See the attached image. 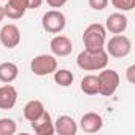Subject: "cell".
<instances>
[{
  "mask_svg": "<svg viewBox=\"0 0 135 135\" xmlns=\"http://www.w3.org/2000/svg\"><path fill=\"white\" fill-rule=\"evenodd\" d=\"M76 65L84 72H100L108 65V54L105 49L100 51L83 49L76 57Z\"/></svg>",
  "mask_w": 135,
  "mask_h": 135,
  "instance_id": "cell-1",
  "label": "cell"
},
{
  "mask_svg": "<svg viewBox=\"0 0 135 135\" xmlns=\"http://www.w3.org/2000/svg\"><path fill=\"white\" fill-rule=\"evenodd\" d=\"M105 41H107V30L102 24L94 22L84 29V33H83L84 49H88V51L105 49Z\"/></svg>",
  "mask_w": 135,
  "mask_h": 135,
  "instance_id": "cell-2",
  "label": "cell"
},
{
  "mask_svg": "<svg viewBox=\"0 0 135 135\" xmlns=\"http://www.w3.org/2000/svg\"><path fill=\"white\" fill-rule=\"evenodd\" d=\"M105 51L108 56H111L114 59H122L130 54L132 43H130L129 37H126L122 33H114L108 41H105Z\"/></svg>",
  "mask_w": 135,
  "mask_h": 135,
  "instance_id": "cell-3",
  "label": "cell"
},
{
  "mask_svg": "<svg viewBox=\"0 0 135 135\" xmlns=\"http://www.w3.org/2000/svg\"><path fill=\"white\" fill-rule=\"evenodd\" d=\"M97 80H99V94L103 95V97H111L118 88H119V75L116 70H111V69H102L100 73L97 75Z\"/></svg>",
  "mask_w": 135,
  "mask_h": 135,
  "instance_id": "cell-4",
  "label": "cell"
},
{
  "mask_svg": "<svg viewBox=\"0 0 135 135\" xmlns=\"http://www.w3.org/2000/svg\"><path fill=\"white\" fill-rule=\"evenodd\" d=\"M30 70L37 76L52 75L57 70V59L52 54H38L30 62Z\"/></svg>",
  "mask_w": 135,
  "mask_h": 135,
  "instance_id": "cell-5",
  "label": "cell"
},
{
  "mask_svg": "<svg viewBox=\"0 0 135 135\" xmlns=\"http://www.w3.org/2000/svg\"><path fill=\"white\" fill-rule=\"evenodd\" d=\"M41 26L48 33H60L67 26V18L59 10H49L41 18Z\"/></svg>",
  "mask_w": 135,
  "mask_h": 135,
  "instance_id": "cell-6",
  "label": "cell"
},
{
  "mask_svg": "<svg viewBox=\"0 0 135 135\" xmlns=\"http://www.w3.org/2000/svg\"><path fill=\"white\" fill-rule=\"evenodd\" d=\"M21 41V30L16 24H5L0 30V43L5 48L13 49Z\"/></svg>",
  "mask_w": 135,
  "mask_h": 135,
  "instance_id": "cell-7",
  "label": "cell"
},
{
  "mask_svg": "<svg viewBox=\"0 0 135 135\" xmlns=\"http://www.w3.org/2000/svg\"><path fill=\"white\" fill-rule=\"evenodd\" d=\"M49 48H51L52 56H56V57H65V56L72 54L73 43H72V40L69 37H65V35H56L51 40Z\"/></svg>",
  "mask_w": 135,
  "mask_h": 135,
  "instance_id": "cell-8",
  "label": "cell"
},
{
  "mask_svg": "<svg viewBox=\"0 0 135 135\" xmlns=\"http://www.w3.org/2000/svg\"><path fill=\"white\" fill-rule=\"evenodd\" d=\"M80 127L83 132L86 133H95L99 130H102L103 127V119L99 113H94V111H89V113H84L80 119Z\"/></svg>",
  "mask_w": 135,
  "mask_h": 135,
  "instance_id": "cell-9",
  "label": "cell"
},
{
  "mask_svg": "<svg viewBox=\"0 0 135 135\" xmlns=\"http://www.w3.org/2000/svg\"><path fill=\"white\" fill-rule=\"evenodd\" d=\"M127 24H129L127 16L122 15L121 11H118V13H113V15H110V16L107 18L103 27H105V30H108L110 33H122V32L127 29Z\"/></svg>",
  "mask_w": 135,
  "mask_h": 135,
  "instance_id": "cell-10",
  "label": "cell"
},
{
  "mask_svg": "<svg viewBox=\"0 0 135 135\" xmlns=\"http://www.w3.org/2000/svg\"><path fill=\"white\" fill-rule=\"evenodd\" d=\"M18 100V91L10 83H5L0 86V110H11L16 105Z\"/></svg>",
  "mask_w": 135,
  "mask_h": 135,
  "instance_id": "cell-11",
  "label": "cell"
},
{
  "mask_svg": "<svg viewBox=\"0 0 135 135\" xmlns=\"http://www.w3.org/2000/svg\"><path fill=\"white\" fill-rule=\"evenodd\" d=\"M54 132H57L59 135H75L78 132V124L72 116L62 114L54 122Z\"/></svg>",
  "mask_w": 135,
  "mask_h": 135,
  "instance_id": "cell-12",
  "label": "cell"
},
{
  "mask_svg": "<svg viewBox=\"0 0 135 135\" xmlns=\"http://www.w3.org/2000/svg\"><path fill=\"white\" fill-rule=\"evenodd\" d=\"M30 124H32V129L37 135H52L54 133V122L51 119V114L46 110L43 111V114L40 118L32 121Z\"/></svg>",
  "mask_w": 135,
  "mask_h": 135,
  "instance_id": "cell-13",
  "label": "cell"
},
{
  "mask_svg": "<svg viewBox=\"0 0 135 135\" xmlns=\"http://www.w3.org/2000/svg\"><path fill=\"white\" fill-rule=\"evenodd\" d=\"M27 10H29L27 0H8V3L3 7L5 16L8 19H21Z\"/></svg>",
  "mask_w": 135,
  "mask_h": 135,
  "instance_id": "cell-14",
  "label": "cell"
},
{
  "mask_svg": "<svg viewBox=\"0 0 135 135\" xmlns=\"http://www.w3.org/2000/svg\"><path fill=\"white\" fill-rule=\"evenodd\" d=\"M19 75V69L15 62H2L0 64V81L13 83Z\"/></svg>",
  "mask_w": 135,
  "mask_h": 135,
  "instance_id": "cell-15",
  "label": "cell"
},
{
  "mask_svg": "<svg viewBox=\"0 0 135 135\" xmlns=\"http://www.w3.org/2000/svg\"><path fill=\"white\" fill-rule=\"evenodd\" d=\"M43 111H45L43 102L33 99V100H29V102L26 103V107H24V118H26L29 122H32V121H35L37 118H40V116L43 114Z\"/></svg>",
  "mask_w": 135,
  "mask_h": 135,
  "instance_id": "cell-16",
  "label": "cell"
},
{
  "mask_svg": "<svg viewBox=\"0 0 135 135\" xmlns=\"http://www.w3.org/2000/svg\"><path fill=\"white\" fill-rule=\"evenodd\" d=\"M81 91L86 95H97L99 94V80H97V75H86L81 80Z\"/></svg>",
  "mask_w": 135,
  "mask_h": 135,
  "instance_id": "cell-17",
  "label": "cell"
},
{
  "mask_svg": "<svg viewBox=\"0 0 135 135\" xmlns=\"http://www.w3.org/2000/svg\"><path fill=\"white\" fill-rule=\"evenodd\" d=\"M54 81L56 84L62 86V88H69L72 83H73V73L70 70H67V69H59L56 70L54 73Z\"/></svg>",
  "mask_w": 135,
  "mask_h": 135,
  "instance_id": "cell-18",
  "label": "cell"
},
{
  "mask_svg": "<svg viewBox=\"0 0 135 135\" xmlns=\"http://www.w3.org/2000/svg\"><path fill=\"white\" fill-rule=\"evenodd\" d=\"M16 133V122L11 118H0V135Z\"/></svg>",
  "mask_w": 135,
  "mask_h": 135,
  "instance_id": "cell-19",
  "label": "cell"
},
{
  "mask_svg": "<svg viewBox=\"0 0 135 135\" xmlns=\"http://www.w3.org/2000/svg\"><path fill=\"white\" fill-rule=\"evenodd\" d=\"M111 5L118 11L124 13V11H130L135 8V0H111Z\"/></svg>",
  "mask_w": 135,
  "mask_h": 135,
  "instance_id": "cell-20",
  "label": "cell"
},
{
  "mask_svg": "<svg viewBox=\"0 0 135 135\" xmlns=\"http://www.w3.org/2000/svg\"><path fill=\"white\" fill-rule=\"evenodd\" d=\"M108 2L110 0H89V7L95 11H102L108 7Z\"/></svg>",
  "mask_w": 135,
  "mask_h": 135,
  "instance_id": "cell-21",
  "label": "cell"
},
{
  "mask_svg": "<svg viewBox=\"0 0 135 135\" xmlns=\"http://www.w3.org/2000/svg\"><path fill=\"white\" fill-rule=\"evenodd\" d=\"M69 0H46V3L51 7V8H62Z\"/></svg>",
  "mask_w": 135,
  "mask_h": 135,
  "instance_id": "cell-22",
  "label": "cell"
},
{
  "mask_svg": "<svg viewBox=\"0 0 135 135\" xmlns=\"http://www.w3.org/2000/svg\"><path fill=\"white\" fill-rule=\"evenodd\" d=\"M135 65H130L129 69H127V72H126V76H127V81L132 84V83H135Z\"/></svg>",
  "mask_w": 135,
  "mask_h": 135,
  "instance_id": "cell-23",
  "label": "cell"
},
{
  "mask_svg": "<svg viewBox=\"0 0 135 135\" xmlns=\"http://www.w3.org/2000/svg\"><path fill=\"white\" fill-rule=\"evenodd\" d=\"M43 3V0H27V5H29V10H37L40 8Z\"/></svg>",
  "mask_w": 135,
  "mask_h": 135,
  "instance_id": "cell-24",
  "label": "cell"
},
{
  "mask_svg": "<svg viewBox=\"0 0 135 135\" xmlns=\"http://www.w3.org/2000/svg\"><path fill=\"white\" fill-rule=\"evenodd\" d=\"M3 18H5V11H3V7H0V22L3 21Z\"/></svg>",
  "mask_w": 135,
  "mask_h": 135,
  "instance_id": "cell-25",
  "label": "cell"
}]
</instances>
